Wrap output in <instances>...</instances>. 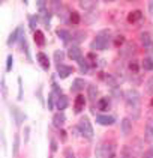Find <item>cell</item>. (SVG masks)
I'll return each mask as SVG.
<instances>
[{"instance_id":"obj_1","label":"cell","mask_w":153,"mask_h":158,"mask_svg":"<svg viewBox=\"0 0 153 158\" xmlns=\"http://www.w3.org/2000/svg\"><path fill=\"white\" fill-rule=\"evenodd\" d=\"M110 36H111V32H110V30H102V32H99V35L92 41V48L93 50H105V48H108Z\"/></svg>"},{"instance_id":"obj_2","label":"cell","mask_w":153,"mask_h":158,"mask_svg":"<svg viewBox=\"0 0 153 158\" xmlns=\"http://www.w3.org/2000/svg\"><path fill=\"white\" fill-rule=\"evenodd\" d=\"M78 130H80V133L81 135H84L86 139H93V127H92V123H90V119L87 118V116H83L80 122H78Z\"/></svg>"},{"instance_id":"obj_3","label":"cell","mask_w":153,"mask_h":158,"mask_svg":"<svg viewBox=\"0 0 153 158\" xmlns=\"http://www.w3.org/2000/svg\"><path fill=\"white\" fill-rule=\"evenodd\" d=\"M126 101H128L129 106L137 107V106L140 104V94H138L137 90H129V92L126 94Z\"/></svg>"},{"instance_id":"obj_4","label":"cell","mask_w":153,"mask_h":158,"mask_svg":"<svg viewBox=\"0 0 153 158\" xmlns=\"http://www.w3.org/2000/svg\"><path fill=\"white\" fill-rule=\"evenodd\" d=\"M74 73V68L69 65H57V74H59L60 78H66Z\"/></svg>"},{"instance_id":"obj_5","label":"cell","mask_w":153,"mask_h":158,"mask_svg":"<svg viewBox=\"0 0 153 158\" xmlns=\"http://www.w3.org/2000/svg\"><path fill=\"white\" fill-rule=\"evenodd\" d=\"M68 56L75 62L83 60V53H81V50H80V47H77V45H74V47H71V48L68 50Z\"/></svg>"},{"instance_id":"obj_6","label":"cell","mask_w":153,"mask_h":158,"mask_svg":"<svg viewBox=\"0 0 153 158\" xmlns=\"http://www.w3.org/2000/svg\"><path fill=\"white\" fill-rule=\"evenodd\" d=\"M96 122L101 123V125H113L116 122V119H114V116H110V114H98Z\"/></svg>"},{"instance_id":"obj_7","label":"cell","mask_w":153,"mask_h":158,"mask_svg":"<svg viewBox=\"0 0 153 158\" xmlns=\"http://www.w3.org/2000/svg\"><path fill=\"white\" fill-rule=\"evenodd\" d=\"M140 41H141V44H143L144 48H152L153 41H152V36H150L149 32H143L141 35H140Z\"/></svg>"},{"instance_id":"obj_8","label":"cell","mask_w":153,"mask_h":158,"mask_svg":"<svg viewBox=\"0 0 153 158\" xmlns=\"http://www.w3.org/2000/svg\"><path fill=\"white\" fill-rule=\"evenodd\" d=\"M36 59H38V62L41 63V66H42L45 71L50 69V60H48V56L45 53H38V54H36Z\"/></svg>"},{"instance_id":"obj_9","label":"cell","mask_w":153,"mask_h":158,"mask_svg":"<svg viewBox=\"0 0 153 158\" xmlns=\"http://www.w3.org/2000/svg\"><path fill=\"white\" fill-rule=\"evenodd\" d=\"M21 35H23V27L20 26V27H17V29L12 32L11 35H9V38H8V45H12V44H14V42H15L18 38L21 36Z\"/></svg>"},{"instance_id":"obj_10","label":"cell","mask_w":153,"mask_h":158,"mask_svg":"<svg viewBox=\"0 0 153 158\" xmlns=\"http://www.w3.org/2000/svg\"><path fill=\"white\" fill-rule=\"evenodd\" d=\"M11 111L14 113V118H15V123H17V125H21V122L26 119V114H24L21 110L17 109V107H11Z\"/></svg>"},{"instance_id":"obj_11","label":"cell","mask_w":153,"mask_h":158,"mask_svg":"<svg viewBox=\"0 0 153 158\" xmlns=\"http://www.w3.org/2000/svg\"><path fill=\"white\" fill-rule=\"evenodd\" d=\"M141 18H143V12L140 11V9H135V11L129 12V15H128V21H129L131 24H132V23H137V21H140Z\"/></svg>"},{"instance_id":"obj_12","label":"cell","mask_w":153,"mask_h":158,"mask_svg":"<svg viewBox=\"0 0 153 158\" xmlns=\"http://www.w3.org/2000/svg\"><path fill=\"white\" fill-rule=\"evenodd\" d=\"M68 104H69V99H68V97H65V95H60V97L57 98L56 107L59 109V111H63V110L68 107Z\"/></svg>"},{"instance_id":"obj_13","label":"cell","mask_w":153,"mask_h":158,"mask_svg":"<svg viewBox=\"0 0 153 158\" xmlns=\"http://www.w3.org/2000/svg\"><path fill=\"white\" fill-rule=\"evenodd\" d=\"M33 39H35V42H36L38 47H44V45H45V35H44V32L36 30L35 35H33Z\"/></svg>"},{"instance_id":"obj_14","label":"cell","mask_w":153,"mask_h":158,"mask_svg":"<svg viewBox=\"0 0 153 158\" xmlns=\"http://www.w3.org/2000/svg\"><path fill=\"white\" fill-rule=\"evenodd\" d=\"M65 121H66V116H65L63 113H60V111L53 116V123H54V127H57V128H60V127L65 123Z\"/></svg>"},{"instance_id":"obj_15","label":"cell","mask_w":153,"mask_h":158,"mask_svg":"<svg viewBox=\"0 0 153 158\" xmlns=\"http://www.w3.org/2000/svg\"><path fill=\"white\" fill-rule=\"evenodd\" d=\"M84 86H86V83H84L83 78H75L74 83H72V86H71V90L72 92H80V90L84 89Z\"/></svg>"},{"instance_id":"obj_16","label":"cell","mask_w":153,"mask_h":158,"mask_svg":"<svg viewBox=\"0 0 153 158\" xmlns=\"http://www.w3.org/2000/svg\"><path fill=\"white\" fill-rule=\"evenodd\" d=\"M84 104H86L84 95H77V98H75V111H77V113L81 111V110L84 109Z\"/></svg>"},{"instance_id":"obj_17","label":"cell","mask_w":153,"mask_h":158,"mask_svg":"<svg viewBox=\"0 0 153 158\" xmlns=\"http://www.w3.org/2000/svg\"><path fill=\"white\" fill-rule=\"evenodd\" d=\"M131 130H132V123L128 118H125L123 121H122V133L125 134V135H128L131 133Z\"/></svg>"},{"instance_id":"obj_18","label":"cell","mask_w":153,"mask_h":158,"mask_svg":"<svg viewBox=\"0 0 153 158\" xmlns=\"http://www.w3.org/2000/svg\"><path fill=\"white\" fill-rule=\"evenodd\" d=\"M98 109L102 110V111H107V110L110 109V99L108 98H101L99 101H98Z\"/></svg>"},{"instance_id":"obj_19","label":"cell","mask_w":153,"mask_h":158,"mask_svg":"<svg viewBox=\"0 0 153 158\" xmlns=\"http://www.w3.org/2000/svg\"><path fill=\"white\" fill-rule=\"evenodd\" d=\"M57 36H59L60 39H63L65 42H68V41H69V39L72 38V35L69 33V32H68V30H63V29H59V30H57Z\"/></svg>"},{"instance_id":"obj_20","label":"cell","mask_w":153,"mask_h":158,"mask_svg":"<svg viewBox=\"0 0 153 158\" xmlns=\"http://www.w3.org/2000/svg\"><path fill=\"white\" fill-rule=\"evenodd\" d=\"M20 151V134L14 135V149H12V155H18Z\"/></svg>"},{"instance_id":"obj_21","label":"cell","mask_w":153,"mask_h":158,"mask_svg":"<svg viewBox=\"0 0 153 158\" xmlns=\"http://www.w3.org/2000/svg\"><path fill=\"white\" fill-rule=\"evenodd\" d=\"M143 68L146 71H153V59L152 57H144L143 59Z\"/></svg>"},{"instance_id":"obj_22","label":"cell","mask_w":153,"mask_h":158,"mask_svg":"<svg viewBox=\"0 0 153 158\" xmlns=\"http://www.w3.org/2000/svg\"><path fill=\"white\" fill-rule=\"evenodd\" d=\"M80 6H81L83 9L90 11V9H93L95 6H96V3H95V2H89V0H81V2H80Z\"/></svg>"},{"instance_id":"obj_23","label":"cell","mask_w":153,"mask_h":158,"mask_svg":"<svg viewBox=\"0 0 153 158\" xmlns=\"http://www.w3.org/2000/svg\"><path fill=\"white\" fill-rule=\"evenodd\" d=\"M63 59H65V53H63L62 50H56V51H54V60H56V63H57V65H62L60 62L63 60Z\"/></svg>"},{"instance_id":"obj_24","label":"cell","mask_w":153,"mask_h":158,"mask_svg":"<svg viewBox=\"0 0 153 158\" xmlns=\"http://www.w3.org/2000/svg\"><path fill=\"white\" fill-rule=\"evenodd\" d=\"M80 21H81L80 14H77V12H71V14H69V23H72V24H78Z\"/></svg>"},{"instance_id":"obj_25","label":"cell","mask_w":153,"mask_h":158,"mask_svg":"<svg viewBox=\"0 0 153 158\" xmlns=\"http://www.w3.org/2000/svg\"><path fill=\"white\" fill-rule=\"evenodd\" d=\"M72 39L75 41V42H81L86 39V33H83V32H75V33H72Z\"/></svg>"},{"instance_id":"obj_26","label":"cell","mask_w":153,"mask_h":158,"mask_svg":"<svg viewBox=\"0 0 153 158\" xmlns=\"http://www.w3.org/2000/svg\"><path fill=\"white\" fill-rule=\"evenodd\" d=\"M96 95H98V89H96L93 85H90L89 86V98H90L92 101H95V99H96Z\"/></svg>"},{"instance_id":"obj_27","label":"cell","mask_w":153,"mask_h":158,"mask_svg":"<svg viewBox=\"0 0 153 158\" xmlns=\"http://www.w3.org/2000/svg\"><path fill=\"white\" fill-rule=\"evenodd\" d=\"M146 134L149 135V137H152L153 135V119L147 122V125H146Z\"/></svg>"},{"instance_id":"obj_28","label":"cell","mask_w":153,"mask_h":158,"mask_svg":"<svg viewBox=\"0 0 153 158\" xmlns=\"http://www.w3.org/2000/svg\"><path fill=\"white\" fill-rule=\"evenodd\" d=\"M29 20H30V27H32V30H35V32H36V24H38V17H36V15H30V17H29Z\"/></svg>"},{"instance_id":"obj_29","label":"cell","mask_w":153,"mask_h":158,"mask_svg":"<svg viewBox=\"0 0 153 158\" xmlns=\"http://www.w3.org/2000/svg\"><path fill=\"white\" fill-rule=\"evenodd\" d=\"M18 99H23V80L18 77Z\"/></svg>"},{"instance_id":"obj_30","label":"cell","mask_w":153,"mask_h":158,"mask_svg":"<svg viewBox=\"0 0 153 158\" xmlns=\"http://www.w3.org/2000/svg\"><path fill=\"white\" fill-rule=\"evenodd\" d=\"M78 63H80V68H81L80 71H81V73H87V71H89V63L84 60V59H83V60H80Z\"/></svg>"},{"instance_id":"obj_31","label":"cell","mask_w":153,"mask_h":158,"mask_svg":"<svg viewBox=\"0 0 153 158\" xmlns=\"http://www.w3.org/2000/svg\"><path fill=\"white\" fill-rule=\"evenodd\" d=\"M107 85H110L111 87H116L117 86V83H116V80H114L113 75H107Z\"/></svg>"},{"instance_id":"obj_32","label":"cell","mask_w":153,"mask_h":158,"mask_svg":"<svg viewBox=\"0 0 153 158\" xmlns=\"http://www.w3.org/2000/svg\"><path fill=\"white\" fill-rule=\"evenodd\" d=\"M12 65H14V59H12V56H8V59H6V71H12Z\"/></svg>"},{"instance_id":"obj_33","label":"cell","mask_w":153,"mask_h":158,"mask_svg":"<svg viewBox=\"0 0 153 158\" xmlns=\"http://www.w3.org/2000/svg\"><path fill=\"white\" fill-rule=\"evenodd\" d=\"M123 42H125V38L122 36V35H119V36H116V39H114V45H117V47H120V45H123Z\"/></svg>"},{"instance_id":"obj_34","label":"cell","mask_w":153,"mask_h":158,"mask_svg":"<svg viewBox=\"0 0 153 158\" xmlns=\"http://www.w3.org/2000/svg\"><path fill=\"white\" fill-rule=\"evenodd\" d=\"M129 69L132 71V73H137L138 71V63L134 60V62H129Z\"/></svg>"},{"instance_id":"obj_35","label":"cell","mask_w":153,"mask_h":158,"mask_svg":"<svg viewBox=\"0 0 153 158\" xmlns=\"http://www.w3.org/2000/svg\"><path fill=\"white\" fill-rule=\"evenodd\" d=\"M48 106V110H51L53 109V107H54V99H53V94H50V95H48V102H47Z\"/></svg>"},{"instance_id":"obj_36","label":"cell","mask_w":153,"mask_h":158,"mask_svg":"<svg viewBox=\"0 0 153 158\" xmlns=\"http://www.w3.org/2000/svg\"><path fill=\"white\" fill-rule=\"evenodd\" d=\"M147 90H149V94H153V77H150L147 81Z\"/></svg>"},{"instance_id":"obj_37","label":"cell","mask_w":153,"mask_h":158,"mask_svg":"<svg viewBox=\"0 0 153 158\" xmlns=\"http://www.w3.org/2000/svg\"><path fill=\"white\" fill-rule=\"evenodd\" d=\"M45 6H47L45 2H38V9H39V12H45Z\"/></svg>"},{"instance_id":"obj_38","label":"cell","mask_w":153,"mask_h":158,"mask_svg":"<svg viewBox=\"0 0 153 158\" xmlns=\"http://www.w3.org/2000/svg\"><path fill=\"white\" fill-rule=\"evenodd\" d=\"M143 158H153V148H150V149H147V151L144 152V155H143Z\"/></svg>"},{"instance_id":"obj_39","label":"cell","mask_w":153,"mask_h":158,"mask_svg":"<svg viewBox=\"0 0 153 158\" xmlns=\"http://www.w3.org/2000/svg\"><path fill=\"white\" fill-rule=\"evenodd\" d=\"M50 18H51V14L45 12V15H44V23H45V26H47V27L50 26Z\"/></svg>"},{"instance_id":"obj_40","label":"cell","mask_w":153,"mask_h":158,"mask_svg":"<svg viewBox=\"0 0 153 158\" xmlns=\"http://www.w3.org/2000/svg\"><path fill=\"white\" fill-rule=\"evenodd\" d=\"M53 89H54V90H56V92H57L59 95H62V89H60V87L56 85V83H53Z\"/></svg>"},{"instance_id":"obj_41","label":"cell","mask_w":153,"mask_h":158,"mask_svg":"<svg viewBox=\"0 0 153 158\" xmlns=\"http://www.w3.org/2000/svg\"><path fill=\"white\" fill-rule=\"evenodd\" d=\"M149 12L150 15H153V2H149Z\"/></svg>"},{"instance_id":"obj_42","label":"cell","mask_w":153,"mask_h":158,"mask_svg":"<svg viewBox=\"0 0 153 158\" xmlns=\"http://www.w3.org/2000/svg\"><path fill=\"white\" fill-rule=\"evenodd\" d=\"M66 158H75V157H74L72 152H68V154H66Z\"/></svg>"},{"instance_id":"obj_43","label":"cell","mask_w":153,"mask_h":158,"mask_svg":"<svg viewBox=\"0 0 153 158\" xmlns=\"http://www.w3.org/2000/svg\"><path fill=\"white\" fill-rule=\"evenodd\" d=\"M150 104H152V106H153V99H152V102H150Z\"/></svg>"}]
</instances>
